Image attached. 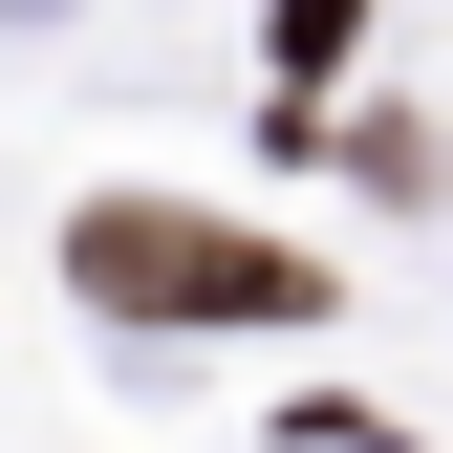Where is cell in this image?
<instances>
[{
    "instance_id": "cell-1",
    "label": "cell",
    "mask_w": 453,
    "mask_h": 453,
    "mask_svg": "<svg viewBox=\"0 0 453 453\" xmlns=\"http://www.w3.org/2000/svg\"><path fill=\"white\" fill-rule=\"evenodd\" d=\"M65 259H87V303H130V324H303L324 303L280 238H216V216H151V195H108Z\"/></svg>"
},
{
    "instance_id": "cell-2",
    "label": "cell",
    "mask_w": 453,
    "mask_h": 453,
    "mask_svg": "<svg viewBox=\"0 0 453 453\" xmlns=\"http://www.w3.org/2000/svg\"><path fill=\"white\" fill-rule=\"evenodd\" d=\"M346 22L367 0H280V65H346Z\"/></svg>"
}]
</instances>
